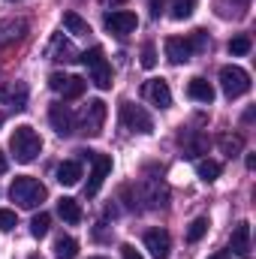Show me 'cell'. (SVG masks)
I'll list each match as a JSON object with an SVG mask.
<instances>
[{
  "mask_svg": "<svg viewBox=\"0 0 256 259\" xmlns=\"http://www.w3.org/2000/svg\"><path fill=\"white\" fill-rule=\"evenodd\" d=\"M217 145H220V151L226 154V157H238L241 154V148H244V142H241V136H220L217 139Z\"/></svg>",
  "mask_w": 256,
  "mask_h": 259,
  "instance_id": "25",
  "label": "cell"
},
{
  "mask_svg": "<svg viewBox=\"0 0 256 259\" xmlns=\"http://www.w3.org/2000/svg\"><path fill=\"white\" fill-rule=\"evenodd\" d=\"M9 3H18V0H9Z\"/></svg>",
  "mask_w": 256,
  "mask_h": 259,
  "instance_id": "38",
  "label": "cell"
},
{
  "mask_svg": "<svg viewBox=\"0 0 256 259\" xmlns=\"http://www.w3.org/2000/svg\"><path fill=\"white\" fill-rule=\"evenodd\" d=\"M103 6H121V3H127V0H100Z\"/></svg>",
  "mask_w": 256,
  "mask_h": 259,
  "instance_id": "35",
  "label": "cell"
},
{
  "mask_svg": "<svg viewBox=\"0 0 256 259\" xmlns=\"http://www.w3.org/2000/svg\"><path fill=\"white\" fill-rule=\"evenodd\" d=\"M142 97H145L151 106H157V109H169V106H172V91H169V84H166L163 78H151V81H145Z\"/></svg>",
  "mask_w": 256,
  "mask_h": 259,
  "instance_id": "9",
  "label": "cell"
},
{
  "mask_svg": "<svg viewBox=\"0 0 256 259\" xmlns=\"http://www.w3.org/2000/svg\"><path fill=\"white\" fill-rule=\"evenodd\" d=\"M208 259H232V253H229V250H217L214 256H208Z\"/></svg>",
  "mask_w": 256,
  "mask_h": 259,
  "instance_id": "34",
  "label": "cell"
},
{
  "mask_svg": "<svg viewBox=\"0 0 256 259\" xmlns=\"http://www.w3.org/2000/svg\"><path fill=\"white\" fill-rule=\"evenodd\" d=\"M75 256H78V244H75V238L61 235V238L55 241V259H75Z\"/></svg>",
  "mask_w": 256,
  "mask_h": 259,
  "instance_id": "23",
  "label": "cell"
},
{
  "mask_svg": "<svg viewBox=\"0 0 256 259\" xmlns=\"http://www.w3.org/2000/svg\"><path fill=\"white\" fill-rule=\"evenodd\" d=\"M187 97L196 100V103H205V106H211L214 103V88H211V81H205V78H190V84H187Z\"/></svg>",
  "mask_w": 256,
  "mask_h": 259,
  "instance_id": "18",
  "label": "cell"
},
{
  "mask_svg": "<svg viewBox=\"0 0 256 259\" xmlns=\"http://www.w3.org/2000/svg\"><path fill=\"white\" fill-rule=\"evenodd\" d=\"M58 181L64 184V187H75L78 184V178H81V166L75 163V160H64L61 166H58Z\"/></svg>",
  "mask_w": 256,
  "mask_h": 259,
  "instance_id": "20",
  "label": "cell"
},
{
  "mask_svg": "<svg viewBox=\"0 0 256 259\" xmlns=\"http://www.w3.org/2000/svg\"><path fill=\"white\" fill-rule=\"evenodd\" d=\"M46 184H39L36 178H30V175H18V178H12V187H9V199L15 202V205H21V208H27V211H33V208H39L42 202H46Z\"/></svg>",
  "mask_w": 256,
  "mask_h": 259,
  "instance_id": "2",
  "label": "cell"
},
{
  "mask_svg": "<svg viewBox=\"0 0 256 259\" xmlns=\"http://www.w3.org/2000/svg\"><path fill=\"white\" fill-rule=\"evenodd\" d=\"M103 24H106L109 33L127 36V33H133V30L139 27V18H136V12H130V9H118V12H109V15L103 18Z\"/></svg>",
  "mask_w": 256,
  "mask_h": 259,
  "instance_id": "8",
  "label": "cell"
},
{
  "mask_svg": "<svg viewBox=\"0 0 256 259\" xmlns=\"http://www.w3.org/2000/svg\"><path fill=\"white\" fill-rule=\"evenodd\" d=\"M91 163H94V169H91V178H88L84 193L97 196L100 193V187L106 184V178L112 175V157H109V154H91Z\"/></svg>",
  "mask_w": 256,
  "mask_h": 259,
  "instance_id": "7",
  "label": "cell"
},
{
  "mask_svg": "<svg viewBox=\"0 0 256 259\" xmlns=\"http://www.w3.org/2000/svg\"><path fill=\"white\" fill-rule=\"evenodd\" d=\"M46 55H49L52 61H64V64L78 61V52H75V46H72L69 39H64V33H55V36H52V42H49Z\"/></svg>",
  "mask_w": 256,
  "mask_h": 259,
  "instance_id": "14",
  "label": "cell"
},
{
  "mask_svg": "<svg viewBox=\"0 0 256 259\" xmlns=\"http://www.w3.org/2000/svg\"><path fill=\"white\" fill-rule=\"evenodd\" d=\"M121 256L124 259H142V253H139L133 244H124V247H121Z\"/></svg>",
  "mask_w": 256,
  "mask_h": 259,
  "instance_id": "33",
  "label": "cell"
},
{
  "mask_svg": "<svg viewBox=\"0 0 256 259\" xmlns=\"http://www.w3.org/2000/svg\"><path fill=\"white\" fill-rule=\"evenodd\" d=\"M121 124L130 133H142V136L154 133V118L142 106H136V103H121Z\"/></svg>",
  "mask_w": 256,
  "mask_h": 259,
  "instance_id": "6",
  "label": "cell"
},
{
  "mask_svg": "<svg viewBox=\"0 0 256 259\" xmlns=\"http://www.w3.org/2000/svg\"><path fill=\"white\" fill-rule=\"evenodd\" d=\"M61 94H64V100H78V97L84 94V78L69 75V78L64 81V88H61Z\"/></svg>",
  "mask_w": 256,
  "mask_h": 259,
  "instance_id": "27",
  "label": "cell"
},
{
  "mask_svg": "<svg viewBox=\"0 0 256 259\" xmlns=\"http://www.w3.org/2000/svg\"><path fill=\"white\" fill-rule=\"evenodd\" d=\"M24 36H27V21L24 18H6V21H0V46L21 42Z\"/></svg>",
  "mask_w": 256,
  "mask_h": 259,
  "instance_id": "16",
  "label": "cell"
},
{
  "mask_svg": "<svg viewBox=\"0 0 256 259\" xmlns=\"http://www.w3.org/2000/svg\"><path fill=\"white\" fill-rule=\"evenodd\" d=\"M78 61L88 66L91 81H94L100 91H109V88H112V66H109V61H106V52H103L100 46H94L91 52L78 55Z\"/></svg>",
  "mask_w": 256,
  "mask_h": 259,
  "instance_id": "3",
  "label": "cell"
},
{
  "mask_svg": "<svg viewBox=\"0 0 256 259\" xmlns=\"http://www.w3.org/2000/svg\"><path fill=\"white\" fill-rule=\"evenodd\" d=\"M193 9H196V0H172V3H169V15H172L175 21L190 18Z\"/></svg>",
  "mask_w": 256,
  "mask_h": 259,
  "instance_id": "24",
  "label": "cell"
},
{
  "mask_svg": "<svg viewBox=\"0 0 256 259\" xmlns=\"http://www.w3.org/2000/svg\"><path fill=\"white\" fill-rule=\"evenodd\" d=\"M142 66H145V69H154V66H157V52H154V46H145V49H142Z\"/></svg>",
  "mask_w": 256,
  "mask_h": 259,
  "instance_id": "32",
  "label": "cell"
},
{
  "mask_svg": "<svg viewBox=\"0 0 256 259\" xmlns=\"http://www.w3.org/2000/svg\"><path fill=\"white\" fill-rule=\"evenodd\" d=\"M6 172V157H3V151H0V175Z\"/></svg>",
  "mask_w": 256,
  "mask_h": 259,
  "instance_id": "36",
  "label": "cell"
},
{
  "mask_svg": "<svg viewBox=\"0 0 256 259\" xmlns=\"http://www.w3.org/2000/svg\"><path fill=\"white\" fill-rule=\"evenodd\" d=\"M163 49H166L169 64H175V66L187 64V61L193 58V46H190V39H184V36H169Z\"/></svg>",
  "mask_w": 256,
  "mask_h": 259,
  "instance_id": "13",
  "label": "cell"
},
{
  "mask_svg": "<svg viewBox=\"0 0 256 259\" xmlns=\"http://www.w3.org/2000/svg\"><path fill=\"white\" fill-rule=\"evenodd\" d=\"M91 259H106V256H91Z\"/></svg>",
  "mask_w": 256,
  "mask_h": 259,
  "instance_id": "37",
  "label": "cell"
},
{
  "mask_svg": "<svg viewBox=\"0 0 256 259\" xmlns=\"http://www.w3.org/2000/svg\"><path fill=\"white\" fill-rule=\"evenodd\" d=\"M49 229H52V217H49L46 211H39V214L30 220V235H33V238H46Z\"/></svg>",
  "mask_w": 256,
  "mask_h": 259,
  "instance_id": "26",
  "label": "cell"
},
{
  "mask_svg": "<svg viewBox=\"0 0 256 259\" xmlns=\"http://www.w3.org/2000/svg\"><path fill=\"white\" fill-rule=\"evenodd\" d=\"M229 244H232V253L241 259H250V223L247 220H241V223H235V229H232V238H229Z\"/></svg>",
  "mask_w": 256,
  "mask_h": 259,
  "instance_id": "15",
  "label": "cell"
},
{
  "mask_svg": "<svg viewBox=\"0 0 256 259\" xmlns=\"http://www.w3.org/2000/svg\"><path fill=\"white\" fill-rule=\"evenodd\" d=\"M9 151H12V157L18 163H33L39 157V151H42V139H39V133L33 127L21 124V127L12 130V136H9Z\"/></svg>",
  "mask_w": 256,
  "mask_h": 259,
  "instance_id": "1",
  "label": "cell"
},
{
  "mask_svg": "<svg viewBox=\"0 0 256 259\" xmlns=\"http://www.w3.org/2000/svg\"><path fill=\"white\" fill-rule=\"evenodd\" d=\"M58 214L64 217L69 226L81 223V205H78L75 199H69V196H61V199H58Z\"/></svg>",
  "mask_w": 256,
  "mask_h": 259,
  "instance_id": "19",
  "label": "cell"
},
{
  "mask_svg": "<svg viewBox=\"0 0 256 259\" xmlns=\"http://www.w3.org/2000/svg\"><path fill=\"white\" fill-rule=\"evenodd\" d=\"M145 250L154 259H169V250H172V238L166 229H151L145 232Z\"/></svg>",
  "mask_w": 256,
  "mask_h": 259,
  "instance_id": "11",
  "label": "cell"
},
{
  "mask_svg": "<svg viewBox=\"0 0 256 259\" xmlns=\"http://www.w3.org/2000/svg\"><path fill=\"white\" fill-rule=\"evenodd\" d=\"M220 172H223V166H220L217 160H199V163H196V175H199L202 181H208V184L217 181Z\"/></svg>",
  "mask_w": 256,
  "mask_h": 259,
  "instance_id": "22",
  "label": "cell"
},
{
  "mask_svg": "<svg viewBox=\"0 0 256 259\" xmlns=\"http://www.w3.org/2000/svg\"><path fill=\"white\" fill-rule=\"evenodd\" d=\"M253 49V42H250V36H235V39H229V55H235V58H244L247 52Z\"/></svg>",
  "mask_w": 256,
  "mask_h": 259,
  "instance_id": "28",
  "label": "cell"
},
{
  "mask_svg": "<svg viewBox=\"0 0 256 259\" xmlns=\"http://www.w3.org/2000/svg\"><path fill=\"white\" fill-rule=\"evenodd\" d=\"M205 232H208V217H196L190 226H187V241H190V244H196Z\"/></svg>",
  "mask_w": 256,
  "mask_h": 259,
  "instance_id": "29",
  "label": "cell"
},
{
  "mask_svg": "<svg viewBox=\"0 0 256 259\" xmlns=\"http://www.w3.org/2000/svg\"><path fill=\"white\" fill-rule=\"evenodd\" d=\"M139 190H142V199L148 202V208H163L169 202V190L160 178H145L139 184Z\"/></svg>",
  "mask_w": 256,
  "mask_h": 259,
  "instance_id": "10",
  "label": "cell"
},
{
  "mask_svg": "<svg viewBox=\"0 0 256 259\" xmlns=\"http://www.w3.org/2000/svg\"><path fill=\"white\" fill-rule=\"evenodd\" d=\"M18 226V217H15V211H9V208H0V232H12Z\"/></svg>",
  "mask_w": 256,
  "mask_h": 259,
  "instance_id": "30",
  "label": "cell"
},
{
  "mask_svg": "<svg viewBox=\"0 0 256 259\" xmlns=\"http://www.w3.org/2000/svg\"><path fill=\"white\" fill-rule=\"evenodd\" d=\"M220 88L229 100H238L250 91V75L241 66H223L220 69Z\"/></svg>",
  "mask_w": 256,
  "mask_h": 259,
  "instance_id": "5",
  "label": "cell"
},
{
  "mask_svg": "<svg viewBox=\"0 0 256 259\" xmlns=\"http://www.w3.org/2000/svg\"><path fill=\"white\" fill-rule=\"evenodd\" d=\"M190 46H193V52H202V49H208V33H205V30H193Z\"/></svg>",
  "mask_w": 256,
  "mask_h": 259,
  "instance_id": "31",
  "label": "cell"
},
{
  "mask_svg": "<svg viewBox=\"0 0 256 259\" xmlns=\"http://www.w3.org/2000/svg\"><path fill=\"white\" fill-rule=\"evenodd\" d=\"M64 27L72 36H88V33H91V24H88L78 12H64Z\"/></svg>",
  "mask_w": 256,
  "mask_h": 259,
  "instance_id": "21",
  "label": "cell"
},
{
  "mask_svg": "<svg viewBox=\"0 0 256 259\" xmlns=\"http://www.w3.org/2000/svg\"><path fill=\"white\" fill-rule=\"evenodd\" d=\"M49 121H52V127H55L58 136H72L75 133V118H72V112L66 109L64 103H55L49 109Z\"/></svg>",
  "mask_w": 256,
  "mask_h": 259,
  "instance_id": "12",
  "label": "cell"
},
{
  "mask_svg": "<svg viewBox=\"0 0 256 259\" xmlns=\"http://www.w3.org/2000/svg\"><path fill=\"white\" fill-rule=\"evenodd\" d=\"M0 103L24 109V103H27V84L24 81H6V84H0Z\"/></svg>",
  "mask_w": 256,
  "mask_h": 259,
  "instance_id": "17",
  "label": "cell"
},
{
  "mask_svg": "<svg viewBox=\"0 0 256 259\" xmlns=\"http://www.w3.org/2000/svg\"><path fill=\"white\" fill-rule=\"evenodd\" d=\"M106 115H109V112H106V103H103V100H91V103L81 109V115H78V133L97 139V136L103 133Z\"/></svg>",
  "mask_w": 256,
  "mask_h": 259,
  "instance_id": "4",
  "label": "cell"
}]
</instances>
